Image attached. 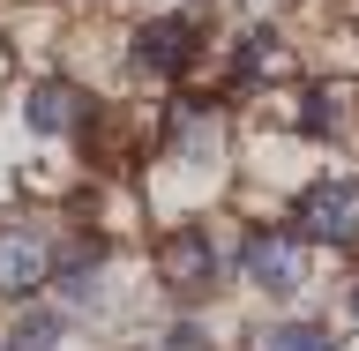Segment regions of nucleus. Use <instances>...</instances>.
Segmentation results:
<instances>
[{"label": "nucleus", "instance_id": "8", "mask_svg": "<svg viewBox=\"0 0 359 351\" xmlns=\"http://www.w3.org/2000/svg\"><path fill=\"white\" fill-rule=\"evenodd\" d=\"M60 344V314H22L8 329V351H53Z\"/></svg>", "mask_w": 359, "mask_h": 351}, {"label": "nucleus", "instance_id": "9", "mask_svg": "<svg viewBox=\"0 0 359 351\" xmlns=\"http://www.w3.org/2000/svg\"><path fill=\"white\" fill-rule=\"evenodd\" d=\"M314 135H330L337 120H344V90H307V112H299Z\"/></svg>", "mask_w": 359, "mask_h": 351}, {"label": "nucleus", "instance_id": "10", "mask_svg": "<svg viewBox=\"0 0 359 351\" xmlns=\"http://www.w3.org/2000/svg\"><path fill=\"white\" fill-rule=\"evenodd\" d=\"M165 351H202V329H187V322H180V329H172V344H165Z\"/></svg>", "mask_w": 359, "mask_h": 351}, {"label": "nucleus", "instance_id": "7", "mask_svg": "<svg viewBox=\"0 0 359 351\" xmlns=\"http://www.w3.org/2000/svg\"><path fill=\"white\" fill-rule=\"evenodd\" d=\"M262 351H337V336L314 329V322H277V329L262 336Z\"/></svg>", "mask_w": 359, "mask_h": 351}, {"label": "nucleus", "instance_id": "11", "mask_svg": "<svg viewBox=\"0 0 359 351\" xmlns=\"http://www.w3.org/2000/svg\"><path fill=\"white\" fill-rule=\"evenodd\" d=\"M352 322H359V284H352Z\"/></svg>", "mask_w": 359, "mask_h": 351}, {"label": "nucleus", "instance_id": "3", "mask_svg": "<svg viewBox=\"0 0 359 351\" xmlns=\"http://www.w3.org/2000/svg\"><path fill=\"white\" fill-rule=\"evenodd\" d=\"M195 53H202V38H195L187 15H165V22H142L135 30V67L142 75H187Z\"/></svg>", "mask_w": 359, "mask_h": 351}, {"label": "nucleus", "instance_id": "6", "mask_svg": "<svg viewBox=\"0 0 359 351\" xmlns=\"http://www.w3.org/2000/svg\"><path fill=\"white\" fill-rule=\"evenodd\" d=\"M83 90H67V83H45L38 97H30V128L38 135H67V128H83Z\"/></svg>", "mask_w": 359, "mask_h": 351}, {"label": "nucleus", "instance_id": "1", "mask_svg": "<svg viewBox=\"0 0 359 351\" xmlns=\"http://www.w3.org/2000/svg\"><path fill=\"white\" fill-rule=\"evenodd\" d=\"M299 240L359 247V179H322V187L299 195Z\"/></svg>", "mask_w": 359, "mask_h": 351}, {"label": "nucleus", "instance_id": "5", "mask_svg": "<svg viewBox=\"0 0 359 351\" xmlns=\"http://www.w3.org/2000/svg\"><path fill=\"white\" fill-rule=\"evenodd\" d=\"M240 262H247V277H255L262 291H277V299L299 291V277H307V269H299V240H285V232H247Z\"/></svg>", "mask_w": 359, "mask_h": 351}, {"label": "nucleus", "instance_id": "2", "mask_svg": "<svg viewBox=\"0 0 359 351\" xmlns=\"http://www.w3.org/2000/svg\"><path fill=\"white\" fill-rule=\"evenodd\" d=\"M157 269H165V284L180 299H202V291L217 284V240L202 232V224H180L172 240L157 247Z\"/></svg>", "mask_w": 359, "mask_h": 351}, {"label": "nucleus", "instance_id": "4", "mask_svg": "<svg viewBox=\"0 0 359 351\" xmlns=\"http://www.w3.org/2000/svg\"><path fill=\"white\" fill-rule=\"evenodd\" d=\"M45 277H53V254H45V240L30 232V224H0V291H38Z\"/></svg>", "mask_w": 359, "mask_h": 351}]
</instances>
